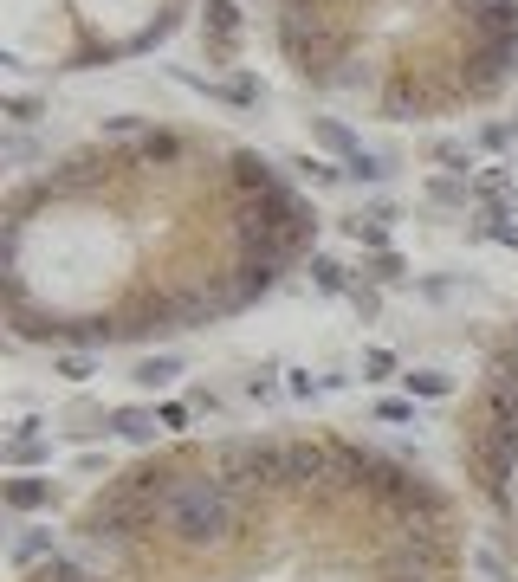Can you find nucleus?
I'll list each match as a JSON object with an SVG mask.
<instances>
[{"instance_id": "f257e3e1", "label": "nucleus", "mask_w": 518, "mask_h": 582, "mask_svg": "<svg viewBox=\"0 0 518 582\" xmlns=\"http://www.w3.org/2000/svg\"><path fill=\"white\" fill-rule=\"evenodd\" d=\"M311 246L318 207L272 156L124 117L7 188V330L52 350L208 330L259 304Z\"/></svg>"}, {"instance_id": "f03ea898", "label": "nucleus", "mask_w": 518, "mask_h": 582, "mask_svg": "<svg viewBox=\"0 0 518 582\" xmlns=\"http://www.w3.org/2000/svg\"><path fill=\"white\" fill-rule=\"evenodd\" d=\"M298 91L376 123H441L518 72V0H272Z\"/></svg>"}, {"instance_id": "7ed1b4c3", "label": "nucleus", "mask_w": 518, "mask_h": 582, "mask_svg": "<svg viewBox=\"0 0 518 582\" xmlns=\"http://www.w3.org/2000/svg\"><path fill=\"white\" fill-rule=\"evenodd\" d=\"M195 0H0V65L13 78H78L169 46Z\"/></svg>"}, {"instance_id": "20e7f679", "label": "nucleus", "mask_w": 518, "mask_h": 582, "mask_svg": "<svg viewBox=\"0 0 518 582\" xmlns=\"http://www.w3.org/2000/svg\"><path fill=\"white\" fill-rule=\"evenodd\" d=\"M460 460H467L473 492L518 531V324L486 356L480 395L460 421Z\"/></svg>"}, {"instance_id": "39448f33", "label": "nucleus", "mask_w": 518, "mask_h": 582, "mask_svg": "<svg viewBox=\"0 0 518 582\" xmlns=\"http://www.w3.org/2000/svg\"><path fill=\"white\" fill-rule=\"evenodd\" d=\"M52 453V440H46V421H20L7 434V466H39Z\"/></svg>"}, {"instance_id": "423d86ee", "label": "nucleus", "mask_w": 518, "mask_h": 582, "mask_svg": "<svg viewBox=\"0 0 518 582\" xmlns=\"http://www.w3.org/2000/svg\"><path fill=\"white\" fill-rule=\"evenodd\" d=\"M46 557H59V537H52L46 524H39V531H20L7 544V563H13V570H33V563H46Z\"/></svg>"}, {"instance_id": "0eeeda50", "label": "nucleus", "mask_w": 518, "mask_h": 582, "mask_svg": "<svg viewBox=\"0 0 518 582\" xmlns=\"http://www.w3.org/2000/svg\"><path fill=\"white\" fill-rule=\"evenodd\" d=\"M52 498H59L52 479H7V511H13V518H20V511H46Z\"/></svg>"}, {"instance_id": "6e6552de", "label": "nucleus", "mask_w": 518, "mask_h": 582, "mask_svg": "<svg viewBox=\"0 0 518 582\" xmlns=\"http://www.w3.org/2000/svg\"><path fill=\"white\" fill-rule=\"evenodd\" d=\"M188 369H182V356H143V363L130 369V382H143V388H175Z\"/></svg>"}, {"instance_id": "1a4fd4ad", "label": "nucleus", "mask_w": 518, "mask_h": 582, "mask_svg": "<svg viewBox=\"0 0 518 582\" xmlns=\"http://www.w3.org/2000/svg\"><path fill=\"white\" fill-rule=\"evenodd\" d=\"M111 427H117V434L130 440V447H149V440L162 434V421H156V414H149V408H117V414H111Z\"/></svg>"}, {"instance_id": "9d476101", "label": "nucleus", "mask_w": 518, "mask_h": 582, "mask_svg": "<svg viewBox=\"0 0 518 582\" xmlns=\"http://www.w3.org/2000/svg\"><path fill=\"white\" fill-rule=\"evenodd\" d=\"M311 130H318V143H324V149H337L344 162H357V156H363V143H357V136H350L337 117H311Z\"/></svg>"}, {"instance_id": "9b49d317", "label": "nucleus", "mask_w": 518, "mask_h": 582, "mask_svg": "<svg viewBox=\"0 0 518 582\" xmlns=\"http://www.w3.org/2000/svg\"><path fill=\"white\" fill-rule=\"evenodd\" d=\"M402 382H408V395H428V401H434V395H447V388H454V382L441 376V369H408Z\"/></svg>"}, {"instance_id": "f8f14e48", "label": "nucleus", "mask_w": 518, "mask_h": 582, "mask_svg": "<svg viewBox=\"0 0 518 582\" xmlns=\"http://www.w3.org/2000/svg\"><path fill=\"white\" fill-rule=\"evenodd\" d=\"M311 285H318V291H344L350 279H344V266H337V259L318 253V259H311Z\"/></svg>"}, {"instance_id": "ddd939ff", "label": "nucleus", "mask_w": 518, "mask_h": 582, "mask_svg": "<svg viewBox=\"0 0 518 582\" xmlns=\"http://www.w3.org/2000/svg\"><path fill=\"white\" fill-rule=\"evenodd\" d=\"M395 376V356L389 350H363V382H389Z\"/></svg>"}, {"instance_id": "4468645a", "label": "nucleus", "mask_w": 518, "mask_h": 582, "mask_svg": "<svg viewBox=\"0 0 518 582\" xmlns=\"http://www.w3.org/2000/svg\"><path fill=\"white\" fill-rule=\"evenodd\" d=\"M59 376H65V382H85V376H91V350H65V356H59Z\"/></svg>"}, {"instance_id": "2eb2a0df", "label": "nucleus", "mask_w": 518, "mask_h": 582, "mask_svg": "<svg viewBox=\"0 0 518 582\" xmlns=\"http://www.w3.org/2000/svg\"><path fill=\"white\" fill-rule=\"evenodd\" d=\"M376 421H389V427H415V408H408V401H376Z\"/></svg>"}, {"instance_id": "dca6fc26", "label": "nucleus", "mask_w": 518, "mask_h": 582, "mask_svg": "<svg viewBox=\"0 0 518 582\" xmlns=\"http://www.w3.org/2000/svg\"><path fill=\"white\" fill-rule=\"evenodd\" d=\"M428 194L441 207H454V201H467V182H454V175H441V182H428Z\"/></svg>"}, {"instance_id": "f3484780", "label": "nucleus", "mask_w": 518, "mask_h": 582, "mask_svg": "<svg viewBox=\"0 0 518 582\" xmlns=\"http://www.w3.org/2000/svg\"><path fill=\"white\" fill-rule=\"evenodd\" d=\"M156 421H162V434H182V427H188V408H182V401H162Z\"/></svg>"}, {"instance_id": "a211bd4d", "label": "nucleus", "mask_w": 518, "mask_h": 582, "mask_svg": "<svg viewBox=\"0 0 518 582\" xmlns=\"http://www.w3.org/2000/svg\"><path fill=\"white\" fill-rule=\"evenodd\" d=\"M350 169H357V175H363V182H383V175H389V162H383V156H370V149H363V156H357V162H350Z\"/></svg>"}, {"instance_id": "6ab92c4d", "label": "nucleus", "mask_w": 518, "mask_h": 582, "mask_svg": "<svg viewBox=\"0 0 518 582\" xmlns=\"http://www.w3.org/2000/svg\"><path fill=\"white\" fill-rule=\"evenodd\" d=\"M285 388H292L298 401H311V395H318V376H311V369H292V382H285Z\"/></svg>"}, {"instance_id": "aec40b11", "label": "nucleus", "mask_w": 518, "mask_h": 582, "mask_svg": "<svg viewBox=\"0 0 518 582\" xmlns=\"http://www.w3.org/2000/svg\"><path fill=\"white\" fill-rule=\"evenodd\" d=\"M78 473H85V479H104V453H78Z\"/></svg>"}, {"instance_id": "412c9836", "label": "nucleus", "mask_w": 518, "mask_h": 582, "mask_svg": "<svg viewBox=\"0 0 518 582\" xmlns=\"http://www.w3.org/2000/svg\"><path fill=\"white\" fill-rule=\"evenodd\" d=\"M512 136H518V123H512Z\"/></svg>"}]
</instances>
